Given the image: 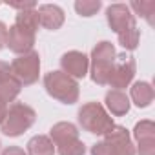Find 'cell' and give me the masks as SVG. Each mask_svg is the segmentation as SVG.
I'll use <instances>...</instances> for the list:
<instances>
[{"instance_id": "15", "label": "cell", "mask_w": 155, "mask_h": 155, "mask_svg": "<svg viewBox=\"0 0 155 155\" xmlns=\"http://www.w3.org/2000/svg\"><path fill=\"white\" fill-rule=\"evenodd\" d=\"M55 144L48 135H35L28 142V155H55Z\"/></svg>"}, {"instance_id": "18", "label": "cell", "mask_w": 155, "mask_h": 155, "mask_svg": "<svg viewBox=\"0 0 155 155\" xmlns=\"http://www.w3.org/2000/svg\"><path fill=\"white\" fill-rule=\"evenodd\" d=\"M117 37H119V44H120L126 51H135V49L139 48L140 29H139L137 26H133V28H130V29H126V31L119 33Z\"/></svg>"}, {"instance_id": "23", "label": "cell", "mask_w": 155, "mask_h": 155, "mask_svg": "<svg viewBox=\"0 0 155 155\" xmlns=\"http://www.w3.org/2000/svg\"><path fill=\"white\" fill-rule=\"evenodd\" d=\"M135 155H155V139H146L137 142Z\"/></svg>"}, {"instance_id": "8", "label": "cell", "mask_w": 155, "mask_h": 155, "mask_svg": "<svg viewBox=\"0 0 155 155\" xmlns=\"http://www.w3.org/2000/svg\"><path fill=\"white\" fill-rule=\"evenodd\" d=\"M106 20L111 31H115L117 35L137 26L135 24V15L131 13L128 4H111L106 8Z\"/></svg>"}, {"instance_id": "19", "label": "cell", "mask_w": 155, "mask_h": 155, "mask_svg": "<svg viewBox=\"0 0 155 155\" xmlns=\"http://www.w3.org/2000/svg\"><path fill=\"white\" fill-rule=\"evenodd\" d=\"M20 90H22V86L11 77V79H8L6 82L0 84V99H2L6 104H9L20 95Z\"/></svg>"}, {"instance_id": "16", "label": "cell", "mask_w": 155, "mask_h": 155, "mask_svg": "<svg viewBox=\"0 0 155 155\" xmlns=\"http://www.w3.org/2000/svg\"><path fill=\"white\" fill-rule=\"evenodd\" d=\"M15 26H18L20 29H26V31H29V33H37L38 26H40L37 9L18 11V15H17V18H15Z\"/></svg>"}, {"instance_id": "6", "label": "cell", "mask_w": 155, "mask_h": 155, "mask_svg": "<svg viewBox=\"0 0 155 155\" xmlns=\"http://www.w3.org/2000/svg\"><path fill=\"white\" fill-rule=\"evenodd\" d=\"M119 60L115 62L111 75H110V81L108 86H111V90H119L122 91L124 88H128L133 82V77L137 73V62L131 55H124V57H117Z\"/></svg>"}, {"instance_id": "14", "label": "cell", "mask_w": 155, "mask_h": 155, "mask_svg": "<svg viewBox=\"0 0 155 155\" xmlns=\"http://www.w3.org/2000/svg\"><path fill=\"white\" fill-rule=\"evenodd\" d=\"M153 95H155L153 88L146 81H137L130 88V99L133 101V104L137 108H148L153 102Z\"/></svg>"}, {"instance_id": "5", "label": "cell", "mask_w": 155, "mask_h": 155, "mask_svg": "<svg viewBox=\"0 0 155 155\" xmlns=\"http://www.w3.org/2000/svg\"><path fill=\"white\" fill-rule=\"evenodd\" d=\"M11 75L20 86H31L38 81L40 75V57L37 51H29L26 55H18L11 64Z\"/></svg>"}, {"instance_id": "2", "label": "cell", "mask_w": 155, "mask_h": 155, "mask_svg": "<svg viewBox=\"0 0 155 155\" xmlns=\"http://www.w3.org/2000/svg\"><path fill=\"white\" fill-rule=\"evenodd\" d=\"M44 88H46L49 97H53L55 101H58L62 104H75L79 101V95H81L79 81L71 79L69 75H66L60 69L46 73Z\"/></svg>"}, {"instance_id": "4", "label": "cell", "mask_w": 155, "mask_h": 155, "mask_svg": "<svg viewBox=\"0 0 155 155\" xmlns=\"http://www.w3.org/2000/svg\"><path fill=\"white\" fill-rule=\"evenodd\" d=\"M37 120V113L31 106L24 104V102H13L8 108V113L0 124L4 135L8 137H18L24 131H28Z\"/></svg>"}, {"instance_id": "29", "label": "cell", "mask_w": 155, "mask_h": 155, "mask_svg": "<svg viewBox=\"0 0 155 155\" xmlns=\"http://www.w3.org/2000/svg\"><path fill=\"white\" fill-rule=\"evenodd\" d=\"M6 113H8V104L0 99V124H2V120H4V117H6Z\"/></svg>"}, {"instance_id": "13", "label": "cell", "mask_w": 155, "mask_h": 155, "mask_svg": "<svg viewBox=\"0 0 155 155\" xmlns=\"http://www.w3.org/2000/svg\"><path fill=\"white\" fill-rule=\"evenodd\" d=\"M106 111H110L113 117H122L130 111V97L124 93V91H119V90H110L106 93Z\"/></svg>"}, {"instance_id": "11", "label": "cell", "mask_w": 155, "mask_h": 155, "mask_svg": "<svg viewBox=\"0 0 155 155\" xmlns=\"http://www.w3.org/2000/svg\"><path fill=\"white\" fill-rule=\"evenodd\" d=\"M37 13H38V20H40V26L49 29V31H57L62 28L64 20H66V15H64V9L57 4H42L37 8Z\"/></svg>"}, {"instance_id": "27", "label": "cell", "mask_w": 155, "mask_h": 155, "mask_svg": "<svg viewBox=\"0 0 155 155\" xmlns=\"http://www.w3.org/2000/svg\"><path fill=\"white\" fill-rule=\"evenodd\" d=\"M2 155H28V153L18 146H8L2 150Z\"/></svg>"}, {"instance_id": "17", "label": "cell", "mask_w": 155, "mask_h": 155, "mask_svg": "<svg viewBox=\"0 0 155 155\" xmlns=\"http://www.w3.org/2000/svg\"><path fill=\"white\" fill-rule=\"evenodd\" d=\"M133 15L142 17L150 26H153V15H155V2L153 0H140V2H131L128 4Z\"/></svg>"}, {"instance_id": "22", "label": "cell", "mask_w": 155, "mask_h": 155, "mask_svg": "<svg viewBox=\"0 0 155 155\" xmlns=\"http://www.w3.org/2000/svg\"><path fill=\"white\" fill-rule=\"evenodd\" d=\"M55 150L58 151V155H84L86 153V144L81 139H77V140H71L64 146L55 148Z\"/></svg>"}, {"instance_id": "24", "label": "cell", "mask_w": 155, "mask_h": 155, "mask_svg": "<svg viewBox=\"0 0 155 155\" xmlns=\"http://www.w3.org/2000/svg\"><path fill=\"white\" fill-rule=\"evenodd\" d=\"M91 155H113V151L104 140H101V142H95L91 146Z\"/></svg>"}, {"instance_id": "26", "label": "cell", "mask_w": 155, "mask_h": 155, "mask_svg": "<svg viewBox=\"0 0 155 155\" xmlns=\"http://www.w3.org/2000/svg\"><path fill=\"white\" fill-rule=\"evenodd\" d=\"M11 68H9V64L8 62H4V60H0V84L2 82H6L8 79H11Z\"/></svg>"}, {"instance_id": "20", "label": "cell", "mask_w": 155, "mask_h": 155, "mask_svg": "<svg viewBox=\"0 0 155 155\" xmlns=\"http://www.w3.org/2000/svg\"><path fill=\"white\" fill-rule=\"evenodd\" d=\"M101 8H102L101 0H77L75 2V11L81 17H93L99 13Z\"/></svg>"}, {"instance_id": "10", "label": "cell", "mask_w": 155, "mask_h": 155, "mask_svg": "<svg viewBox=\"0 0 155 155\" xmlns=\"http://www.w3.org/2000/svg\"><path fill=\"white\" fill-rule=\"evenodd\" d=\"M33 46H35V33L20 29L15 24L8 29L6 48H9V51H13L17 55H26V53L33 51Z\"/></svg>"}, {"instance_id": "12", "label": "cell", "mask_w": 155, "mask_h": 155, "mask_svg": "<svg viewBox=\"0 0 155 155\" xmlns=\"http://www.w3.org/2000/svg\"><path fill=\"white\" fill-rule=\"evenodd\" d=\"M49 139L55 144V148L64 146V144H68L71 140L79 139V128H77L73 122H64V120L62 122H57L49 130Z\"/></svg>"}, {"instance_id": "9", "label": "cell", "mask_w": 155, "mask_h": 155, "mask_svg": "<svg viewBox=\"0 0 155 155\" xmlns=\"http://www.w3.org/2000/svg\"><path fill=\"white\" fill-rule=\"evenodd\" d=\"M104 142L111 148L113 155H135L130 131L120 124H113V128L104 133Z\"/></svg>"}, {"instance_id": "21", "label": "cell", "mask_w": 155, "mask_h": 155, "mask_svg": "<svg viewBox=\"0 0 155 155\" xmlns=\"http://www.w3.org/2000/svg\"><path fill=\"white\" fill-rule=\"evenodd\" d=\"M133 139L139 140H146V139H155V124L151 120H140L135 124L133 128Z\"/></svg>"}, {"instance_id": "25", "label": "cell", "mask_w": 155, "mask_h": 155, "mask_svg": "<svg viewBox=\"0 0 155 155\" xmlns=\"http://www.w3.org/2000/svg\"><path fill=\"white\" fill-rule=\"evenodd\" d=\"M9 8H15L18 11H28V9H37V4L33 0H28V2H9Z\"/></svg>"}, {"instance_id": "1", "label": "cell", "mask_w": 155, "mask_h": 155, "mask_svg": "<svg viewBox=\"0 0 155 155\" xmlns=\"http://www.w3.org/2000/svg\"><path fill=\"white\" fill-rule=\"evenodd\" d=\"M115 62H117V51H115L113 44L108 40H101L91 49V57H90L91 81L99 86H106Z\"/></svg>"}, {"instance_id": "7", "label": "cell", "mask_w": 155, "mask_h": 155, "mask_svg": "<svg viewBox=\"0 0 155 155\" xmlns=\"http://www.w3.org/2000/svg\"><path fill=\"white\" fill-rule=\"evenodd\" d=\"M60 71H64L66 75H69L71 79L79 81V79H84L90 71V57L84 55L82 51H68L60 57Z\"/></svg>"}, {"instance_id": "3", "label": "cell", "mask_w": 155, "mask_h": 155, "mask_svg": "<svg viewBox=\"0 0 155 155\" xmlns=\"http://www.w3.org/2000/svg\"><path fill=\"white\" fill-rule=\"evenodd\" d=\"M77 120L79 126L91 133V135H104L113 128V117L106 111V108L101 102H86L79 108L77 113Z\"/></svg>"}, {"instance_id": "30", "label": "cell", "mask_w": 155, "mask_h": 155, "mask_svg": "<svg viewBox=\"0 0 155 155\" xmlns=\"http://www.w3.org/2000/svg\"><path fill=\"white\" fill-rule=\"evenodd\" d=\"M0 146H2V144H0Z\"/></svg>"}, {"instance_id": "28", "label": "cell", "mask_w": 155, "mask_h": 155, "mask_svg": "<svg viewBox=\"0 0 155 155\" xmlns=\"http://www.w3.org/2000/svg\"><path fill=\"white\" fill-rule=\"evenodd\" d=\"M8 26L2 22V20H0V49H2V48H6V40H8Z\"/></svg>"}]
</instances>
